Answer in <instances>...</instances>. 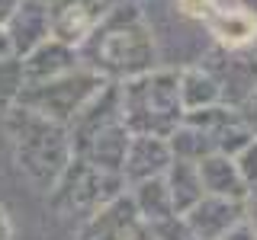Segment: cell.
<instances>
[{
  "mask_svg": "<svg viewBox=\"0 0 257 240\" xmlns=\"http://www.w3.org/2000/svg\"><path fill=\"white\" fill-rule=\"evenodd\" d=\"M171 148L164 138H151V134H132L125 148V160H122V180L125 186L151 176H164L171 166Z\"/></svg>",
  "mask_w": 257,
  "mask_h": 240,
  "instance_id": "7c38bea8",
  "label": "cell"
},
{
  "mask_svg": "<svg viewBox=\"0 0 257 240\" xmlns=\"http://www.w3.org/2000/svg\"><path fill=\"white\" fill-rule=\"evenodd\" d=\"M235 6H241L244 13H251L254 20H257V0H235Z\"/></svg>",
  "mask_w": 257,
  "mask_h": 240,
  "instance_id": "1f68e13d",
  "label": "cell"
},
{
  "mask_svg": "<svg viewBox=\"0 0 257 240\" xmlns=\"http://www.w3.org/2000/svg\"><path fill=\"white\" fill-rule=\"evenodd\" d=\"M219 86V100L231 109H241L257 90V58L247 52H228L215 45L212 54L199 64Z\"/></svg>",
  "mask_w": 257,
  "mask_h": 240,
  "instance_id": "8992f818",
  "label": "cell"
},
{
  "mask_svg": "<svg viewBox=\"0 0 257 240\" xmlns=\"http://www.w3.org/2000/svg\"><path fill=\"white\" fill-rule=\"evenodd\" d=\"M222 240H257V230H254L247 221H238V224H235V228H231Z\"/></svg>",
  "mask_w": 257,
  "mask_h": 240,
  "instance_id": "83f0119b",
  "label": "cell"
},
{
  "mask_svg": "<svg viewBox=\"0 0 257 240\" xmlns=\"http://www.w3.org/2000/svg\"><path fill=\"white\" fill-rule=\"evenodd\" d=\"M128 186L122 180V173H106L96 170L87 160L71 157V164L64 166V173L58 176L52 189H48V205L58 214H90L100 205L112 202L116 196H122Z\"/></svg>",
  "mask_w": 257,
  "mask_h": 240,
  "instance_id": "5b68a950",
  "label": "cell"
},
{
  "mask_svg": "<svg viewBox=\"0 0 257 240\" xmlns=\"http://www.w3.org/2000/svg\"><path fill=\"white\" fill-rule=\"evenodd\" d=\"M212 141H215V154H225V157L235 160L241 150H244L247 144L254 141V134H251V128L241 122V116H238V122H231L228 128H222V132L215 134Z\"/></svg>",
  "mask_w": 257,
  "mask_h": 240,
  "instance_id": "603a6c76",
  "label": "cell"
},
{
  "mask_svg": "<svg viewBox=\"0 0 257 240\" xmlns=\"http://www.w3.org/2000/svg\"><path fill=\"white\" fill-rule=\"evenodd\" d=\"M244 221L257 230V198L254 196H247V202H244Z\"/></svg>",
  "mask_w": 257,
  "mask_h": 240,
  "instance_id": "f1b7e54d",
  "label": "cell"
},
{
  "mask_svg": "<svg viewBox=\"0 0 257 240\" xmlns=\"http://www.w3.org/2000/svg\"><path fill=\"white\" fill-rule=\"evenodd\" d=\"M180 102H183V112L215 106V102H222L219 86L203 68H187V70H180Z\"/></svg>",
  "mask_w": 257,
  "mask_h": 240,
  "instance_id": "ffe728a7",
  "label": "cell"
},
{
  "mask_svg": "<svg viewBox=\"0 0 257 240\" xmlns=\"http://www.w3.org/2000/svg\"><path fill=\"white\" fill-rule=\"evenodd\" d=\"M119 116L128 134L167 138L183 122L180 70L155 68L142 77L119 84Z\"/></svg>",
  "mask_w": 257,
  "mask_h": 240,
  "instance_id": "3957f363",
  "label": "cell"
},
{
  "mask_svg": "<svg viewBox=\"0 0 257 240\" xmlns=\"http://www.w3.org/2000/svg\"><path fill=\"white\" fill-rule=\"evenodd\" d=\"M164 182H167V192H171V202H174L177 214H187L206 196L196 164H187V160H171V166L164 173Z\"/></svg>",
  "mask_w": 257,
  "mask_h": 240,
  "instance_id": "ac0fdd59",
  "label": "cell"
},
{
  "mask_svg": "<svg viewBox=\"0 0 257 240\" xmlns=\"http://www.w3.org/2000/svg\"><path fill=\"white\" fill-rule=\"evenodd\" d=\"M206 26L212 32L215 45L228 52H244L257 38V20L241 6H212L206 13Z\"/></svg>",
  "mask_w": 257,
  "mask_h": 240,
  "instance_id": "5bb4252c",
  "label": "cell"
},
{
  "mask_svg": "<svg viewBox=\"0 0 257 240\" xmlns=\"http://www.w3.org/2000/svg\"><path fill=\"white\" fill-rule=\"evenodd\" d=\"M7 38H10V52L16 58H26L32 48H39L45 38H52L48 26V4L45 0H20L7 22Z\"/></svg>",
  "mask_w": 257,
  "mask_h": 240,
  "instance_id": "8fae6325",
  "label": "cell"
},
{
  "mask_svg": "<svg viewBox=\"0 0 257 240\" xmlns=\"http://www.w3.org/2000/svg\"><path fill=\"white\" fill-rule=\"evenodd\" d=\"M116 122H122V116H119V84H112V80H109V84L103 86V90L96 93L74 118H71V125H68L71 150L80 154L84 144L90 141L93 134H100L103 128H109V125H116Z\"/></svg>",
  "mask_w": 257,
  "mask_h": 240,
  "instance_id": "9c48e42d",
  "label": "cell"
},
{
  "mask_svg": "<svg viewBox=\"0 0 257 240\" xmlns=\"http://www.w3.org/2000/svg\"><path fill=\"white\" fill-rule=\"evenodd\" d=\"M7 134H10L13 160L20 173L42 192H48L58 182V176L74 157L68 125H58L23 106L7 109Z\"/></svg>",
  "mask_w": 257,
  "mask_h": 240,
  "instance_id": "7a4b0ae2",
  "label": "cell"
},
{
  "mask_svg": "<svg viewBox=\"0 0 257 240\" xmlns=\"http://www.w3.org/2000/svg\"><path fill=\"white\" fill-rule=\"evenodd\" d=\"M238 116H241V122H244L247 128H251V134L257 138V90L251 93V100H247L244 106L238 109Z\"/></svg>",
  "mask_w": 257,
  "mask_h": 240,
  "instance_id": "4316f807",
  "label": "cell"
},
{
  "mask_svg": "<svg viewBox=\"0 0 257 240\" xmlns=\"http://www.w3.org/2000/svg\"><path fill=\"white\" fill-rule=\"evenodd\" d=\"M128 128L122 122L103 128L100 134H93L90 141L84 144V150L74 157L87 160L90 166H96V170H106V173H122V160H125V148H128Z\"/></svg>",
  "mask_w": 257,
  "mask_h": 240,
  "instance_id": "2e32d148",
  "label": "cell"
},
{
  "mask_svg": "<svg viewBox=\"0 0 257 240\" xmlns=\"http://www.w3.org/2000/svg\"><path fill=\"white\" fill-rule=\"evenodd\" d=\"M26 86V77H23V61L16 54H7L0 58V106L10 109L16 102V96Z\"/></svg>",
  "mask_w": 257,
  "mask_h": 240,
  "instance_id": "7402d4cb",
  "label": "cell"
},
{
  "mask_svg": "<svg viewBox=\"0 0 257 240\" xmlns=\"http://www.w3.org/2000/svg\"><path fill=\"white\" fill-rule=\"evenodd\" d=\"M199 180H203V192L206 196H219V198H231V202H247L251 189L244 186L238 166L231 157L225 154H209L196 164Z\"/></svg>",
  "mask_w": 257,
  "mask_h": 240,
  "instance_id": "9a60e30c",
  "label": "cell"
},
{
  "mask_svg": "<svg viewBox=\"0 0 257 240\" xmlns=\"http://www.w3.org/2000/svg\"><path fill=\"white\" fill-rule=\"evenodd\" d=\"M125 192H128V198H132V205H135V212H139L142 224H148V228L177 214V212H174V202H171V192H167L164 176H151V180L132 182Z\"/></svg>",
  "mask_w": 257,
  "mask_h": 240,
  "instance_id": "e0dca14e",
  "label": "cell"
},
{
  "mask_svg": "<svg viewBox=\"0 0 257 240\" xmlns=\"http://www.w3.org/2000/svg\"><path fill=\"white\" fill-rule=\"evenodd\" d=\"M177 6H180L187 16H196V20H206V13L215 6V0H177Z\"/></svg>",
  "mask_w": 257,
  "mask_h": 240,
  "instance_id": "484cf974",
  "label": "cell"
},
{
  "mask_svg": "<svg viewBox=\"0 0 257 240\" xmlns=\"http://www.w3.org/2000/svg\"><path fill=\"white\" fill-rule=\"evenodd\" d=\"M151 234H155L158 240H199V237L187 228V224H183L180 214H174V218H167V221L151 224Z\"/></svg>",
  "mask_w": 257,
  "mask_h": 240,
  "instance_id": "cb8c5ba5",
  "label": "cell"
},
{
  "mask_svg": "<svg viewBox=\"0 0 257 240\" xmlns=\"http://www.w3.org/2000/svg\"><path fill=\"white\" fill-rule=\"evenodd\" d=\"M235 166H238L241 180H244V186L254 192V189H257V138L235 157Z\"/></svg>",
  "mask_w": 257,
  "mask_h": 240,
  "instance_id": "d4e9b609",
  "label": "cell"
},
{
  "mask_svg": "<svg viewBox=\"0 0 257 240\" xmlns=\"http://www.w3.org/2000/svg\"><path fill=\"white\" fill-rule=\"evenodd\" d=\"M183 122L199 128V132H206L209 138H215L222 128L238 122V109L225 106V102H215V106H206V109H196V112H183Z\"/></svg>",
  "mask_w": 257,
  "mask_h": 240,
  "instance_id": "44dd1931",
  "label": "cell"
},
{
  "mask_svg": "<svg viewBox=\"0 0 257 240\" xmlns=\"http://www.w3.org/2000/svg\"><path fill=\"white\" fill-rule=\"evenodd\" d=\"M13 237V228H10V218H7V212L0 208V240H10Z\"/></svg>",
  "mask_w": 257,
  "mask_h": 240,
  "instance_id": "4dcf8cb0",
  "label": "cell"
},
{
  "mask_svg": "<svg viewBox=\"0 0 257 240\" xmlns=\"http://www.w3.org/2000/svg\"><path fill=\"white\" fill-rule=\"evenodd\" d=\"M142 228V218L135 212L128 192L116 196L112 202L90 212L77 228V240H132Z\"/></svg>",
  "mask_w": 257,
  "mask_h": 240,
  "instance_id": "ba28073f",
  "label": "cell"
},
{
  "mask_svg": "<svg viewBox=\"0 0 257 240\" xmlns=\"http://www.w3.org/2000/svg\"><path fill=\"white\" fill-rule=\"evenodd\" d=\"M106 84L109 80H103L96 70L80 64V68L68 70V74H61L55 80H45V84H26L13 106L39 112V116L52 118V122H58V125H71V118H74Z\"/></svg>",
  "mask_w": 257,
  "mask_h": 240,
  "instance_id": "277c9868",
  "label": "cell"
},
{
  "mask_svg": "<svg viewBox=\"0 0 257 240\" xmlns=\"http://www.w3.org/2000/svg\"><path fill=\"white\" fill-rule=\"evenodd\" d=\"M23 61V77L26 84H45V80H55L68 70L80 68V54L77 48L58 42V38H45L39 48H32Z\"/></svg>",
  "mask_w": 257,
  "mask_h": 240,
  "instance_id": "4fadbf2b",
  "label": "cell"
},
{
  "mask_svg": "<svg viewBox=\"0 0 257 240\" xmlns=\"http://www.w3.org/2000/svg\"><path fill=\"white\" fill-rule=\"evenodd\" d=\"M106 0H52L48 4V26H52V38L80 48L87 36L96 29V22L106 13Z\"/></svg>",
  "mask_w": 257,
  "mask_h": 240,
  "instance_id": "52a82bcc",
  "label": "cell"
},
{
  "mask_svg": "<svg viewBox=\"0 0 257 240\" xmlns=\"http://www.w3.org/2000/svg\"><path fill=\"white\" fill-rule=\"evenodd\" d=\"M7 54H13V52H10V38H7V29L0 26V58H7Z\"/></svg>",
  "mask_w": 257,
  "mask_h": 240,
  "instance_id": "d6a6232c",
  "label": "cell"
},
{
  "mask_svg": "<svg viewBox=\"0 0 257 240\" xmlns=\"http://www.w3.org/2000/svg\"><path fill=\"white\" fill-rule=\"evenodd\" d=\"M180 218L199 240H222L238 221H244V202H231V198H219V196H203L187 214H180Z\"/></svg>",
  "mask_w": 257,
  "mask_h": 240,
  "instance_id": "30bf717a",
  "label": "cell"
},
{
  "mask_svg": "<svg viewBox=\"0 0 257 240\" xmlns=\"http://www.w3.org/2000/svg\"><path fill=\"white\" fill-rule=\"evenodd\" d=\"M132 240H158V237L151 234V228H148V224H142V228H139V234H135Z\"/></svg>",
  "mask_w": 257,
  "mask_h": 240,
  "instance_id": "836d02e7",
  "label": "cell"
},
{
  "mask_svg": "<svg viewBox=\"0 0 257 240\" xmlns=\"http://www.w3.org/2000/svg\"><path fill=\"white\" fill-rule=\"evenodd\" d=\"M16 6H20V0H0V26L10 22V16H13Z\"/></svg>",
  "mask_w": 257,
  "mask_h": 240,
  "instance_id": "f546056e",
  "label": "cell"
},
{
  "mask_svg": "<svg viewBox=\"0 0 257 240\" xmlns=\"http://www.w3.org/2000/svg\"><path fill=\"white\" fill-rule=\"evenodd\" d=\"M164 141H167V148H171V157L187 160V164H199L203 157L215 154V141L209 138L206 132H199V128H193L187 122H180Z\"/></svg>",
  "mask_w": 257,
  "mask_h": 240,
  "instance_id": "d6986e66",
  "label": "cell"
},
{
  "mask_svg": "<svg viewBox=\"0 0 257 240\" xmlns=\"http://www.w3.org/2000/svg\"><path fill=\"white\" fill-rule=\"evenodd\" d=\"M77 54L84 68L96 70L103 80H112V84L142 77L158 68L155 36L135 4L106 6L103 20L77 48Z\"/></svg>",
  "mask_w": 257,
  "mask_h": 240,
  "instance_id": "6da1fadb",
  "label": "cell"
}]
</instances>
